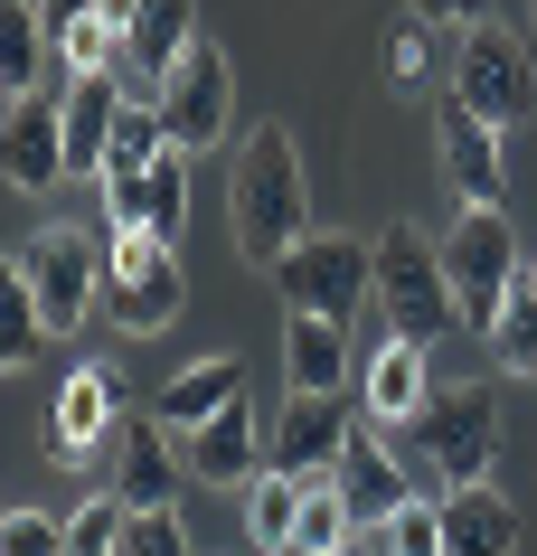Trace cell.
I'll return each instance as SVG.
<instances>
[{
  "label": "cell",
  "instance_id": "1",
  "mask_svg": "<svg viewBox=\"0 0 537 556\" xmlns=\"http://www.w3.org/2000/svg\"><path fill=\"white\" fill-rule=\"evenodd\" d=\"M227 227H236L245 264H283L311 236V179H302V142L293 123H255L227 179Z\"/></svg>",
  "mask_w": 537,
  "mask_h": 556
},
{
  "label": "cell",
  "instance_id": "2",
  "mask_svg": "<svg viewBox=\"0 0 537 556\" xmlns=\"http://www.w3.org/2000/svg\"><path fill=\"white\" fill-rule=\"evenodd\" d=\"M378 312H387V330H415V340L462 330V302H452V274H444V236H424L415 217L378 227Z\"/></svg>",
  "mask_w": 537,
  "mask_h": 556
},
{
  "label": "cell",
  "instance_id": "3",
  "mask_svg": "<svg viewBox=\"0 0 537 556\" xmlns=\"http://www.w3.org/2000/svg\"><path fill=\"white\" fill-rule=\"evenodd\" d=\"M452 104H472L490 132H519L537 114V38L500 29V20L452 29Z\"/></svg>",
  "mask_w": 537,
  "mask_h": 556
},
{
  "label": "cell",
  "instance_id": "4",
  "mask_svg": "<svg viewBox=\"0 0 537 556\" xmlns=\"http://www.w3.org/2000/svg\"><path fill=\"white\" fill-rule=\"evenodd\" d=\"M114 236V227H104ZM189 312V274H179V245L161 227H123L114 236V274H104V321L123 340H161V330Z\"/></svg>",
  "mask_w": 537,
  "mask_h": 556
},
{
  "label": "cell",
  "instance_id": "5",
  "mask_svg": "<svg viewBox=\"0 0 537 556\" xmlns=\"http://www.w3.org/2000/svg\"><path fill=\"white\" fill-rule=\"evenodd\" d=\"M396 443L434 481H481V471L500 463V396L490 387H434L415 406V425H396Z\"/></svg>",
  "mask_w": 537,
  "mask_h": 556
},
{
  "label": "cell",
  "instance_id": "6",
  "mask_svg": "<svg viewBox=\"0 0 537 556\" xmlns=\"http://www.w3.org/2000/svg\"><path fill=\"white\" fill-rule=\"evenodd\" d=\"M283 312H340L349 321L358 302L378 293V236H349V227H311L283 264H265Z\"/></svg>",
  "mask_w": 537,
  "mask_h": 556
},
{
  "label": "cell",
  "instance_id": "7",
  "mask_svg": "<svg viewBox=\"0 0 537 556\" xmlns=\"http://www.w3.org/2000/svg\"><path fill=\"white\" fill-rule=\"evenodd\" d=\"M519 236H509L500 207H462L444 236V274H452V302H462V330H481L490 340V321L509 312V293H519Z\"/></svg>",
  "mask_w": 537,
  "mask_h": 556
},
{
  "label": "cell",
  "instance_id": "8",
  "mask_svg": "<svg viewBox=\"0 0 537 556\" xmlns=\"http://www.w3.org/2000/svg\"><path fill=\"white\" fill-rule=\"evenodd\" d=\"M29 283H38V312H48V340L57 330H76L94 312V293H104V274H114V236L94 227H38L29 236Z\"/></svg>",
  "mask_w": 537,
  "mask_h": 556
},
{
  "label": "cell",
  "instance_id": "9",
  "mask_svg": "<svg viewBox=\"0 0 537 556\" xmlns=\"http://www.w3.org/2000/svg\"><path fill=\"white\" fill-rule=\"evenodd\" d=\"M151 104H161V123H170L179 151L227 142V123H236V66H227V48H217V38H189V58L161 76Z\"/></svg>",
  "mask_w": 537,
  "mask_h": 556
},
{
  "label": "cell",
  "instance_id": "10",
  "mask_svg": "<svg viewBox=\"0 0 537 556\" xmlns=\"http://www.w3.org/2000/svg\"><path fill=\"white\" fill-rule=\"evenodd\" d=\"M349 434H358V415L340 406V387H293V396H283V415H273V434H265V463H273V471H302V481H321V471H340Z\"/></svg>",
  "mask_w": 537,
  "mask_h": 556
},
{
  "label": "cell",
  "instance_id": "11",
  "mask_svg": "<svg viewBox=\"0 0 537 556\" xmlns=\"http://www.w3.org/2000/svg\"><path fill=\"white\" fill-rule=\"evenodd\" d=\"M123 434V368H66L57 406H48V443H57V463H94L104 443Z\"/></svg>",
  "mask_w": 537,
  "mask_h": 556
},
{
  "label": "cell",
  "instance_id": "12",
  "mask_svg": "<svg viewBox=\"0 0 537 556\" xmlns=\"http://www.w3.org/2000/svg\"><path fill=\"white\" fill-rule=\"evenodd\" d=\"M179 471H189V434H179L170 415H123L114 434V491L132 500V509H151V500H179Z\"/></svg>",
  "mask_w": 537,
  "mask_h": 556
},
{
  "label": "cell",
  "instance_id": "13",
  "mask_svg": "<svg viewBox=\"0 0 537 556\" xmlns=\"http://www.w3.org/2000/svg\"><path fill=\"white\" fill-rule=\"evenodd\" d=\"M0 161H10V189H57L76 170V151H66V94H10Z\"/></svg>",
  "mask_w": 537,
  "mask_h": 556
},
{
  "label": "cell",
  "instance_id": "14",
  "mask_svg": "<svg viewBox=\"0 0 537 556\" xmlns=\"http://www.w3.org/2000/svg\"><path fill=\"white\" fill-rule=\"evenodd\" d=\"M189 38H199V0H132V20H123V86L161 94V76L189 58Z\"/></svg>",
  "mask_w": 537,
  "mask_h": 556
},
{
  "label": "cell",
  "instance_id": "15",
  "mask_svg": "<svg viewBox=\"0 0 537 556\" xmlns=\"http://www.w3.org/2000/svg\"><path fill=\"white\" fill-rule=\"evenodd\" d=\"M434 151H444V179L462 207H500L509 199V170H500V132L472 114V104H444V123H434Z\"/></svg>",
  "mask_w": 537,
  "mask_h": 556
},
{
  "label": "cell",
  "instance_id": "16",
  "mask_svg": "<svg viewBox=\"0 0 537 556\" xmlns=\"http://www.w3.org/2000/svg\"><path fill=\"white\" fill-rule=\"evenodd\" d=\"M434 396V378H424V340L415 330H387L378 350H368V378H358V406L378 415V425H415V406Z\"/></svg>",
  "mask_w": 537,
  "mask_h": 556
},
{
  "label": "cell",
  "instance_id": "17",
  "mask_svg": "<svg viewBox=\"0 0 537 556\" xmlns=\"http://www.w3.org/2000/svg\"><path fill=\"white\" fill-rule=\"evenodd\" d=\"M444 547H462V556L519 547V509H509V491L490 471L481 481H444Z\"/></svg>",
  "mask_w": 537,
  "mask_h": 556
},
{
  "label": "cell",
  "instance_id": "18",
  "mask_svg": "<svg viewBox=\"0 0 537 556\" xmlns=\"http://www.w3.org/2000/svg\"><path fill=\"white\" fill-rule=\"evenodd\" d=\"M189 481H208V491H245L255 481V415L227 396L208 425H189Z\"/></svg>",
  "mask_w": 537,
  "mask_h": 556
},
{
  "label": "cell",
  "instance_id": "19",
  "mask_svg": "<svg viewBox=\"0 0 537 556\" xmlns=\"http://www.w3.org/2000/svg\"><path fill=\"white\" fill-rule=\"evenodd\" d=\"M340 491H349L358 519H387L396 500H406V463H396V443H387L378 415H368V425L349 434V453H340Z\"/></svg>",
  "mask_w": 537,
  "mask_h": 556
},
{
  "label": "cell",
  "instance_id": "20",
  "mask_svg": "<svg viewBox=\"0 0 537 556\" xmlns=\"http://www.w3.org/2000/svg\"><path fill=\"white\" fill-rule=\"evenodd\" d=\"M283 378L293 387H340L349 378V321L340 312H293L283 321Z\"/></svg>",
  "mask_w": 537,
  "mask_h": 556
},
{
  "label": "cell",
  "instance_id": "21",
  "mask_svg": "<svg viewBox=\"0 0 537 556\" xmlns=\"http://www.w3.org/2000/svg\"><path fill=\"white\" fill-rule=\"evenodd\" d=\"M114 114H123V76H76V86H66V151H76V170L104 179V142H114Z\"/></svg>",
  "mask_w": 537,
  "mask_h": 556
},
{
  "label": "cell",
  "instance_id": "22",
  "mask_svg": "<svg viewBox=\"0 0 537 556\" xmlns=\"http://www.w3.org/2000/svg\"><path fill=\"white\" fill-rule=\"evenodd\" d=\"M236 350H208V358H189V368H179L170 387H161V415H170L179 434H189V425H208L217 406H227V396H236Z\"/></svg>",
  "mask_w": 537,
  "mask_h": 556
},
{
  "label": "cell",
  "instance_id": "23",
  "mask_svg": "<svg viewBox=\"0 0 537 556\" xmlns=\"http://www.w3.org/2000/svg\"><path fill=\"white\" fill-rule=\"evenodd\" d=\"M302 491H311V481H302V471H255V481H245V538H255V547H293V528H302Z\"/></svg>",
  "mask_w": 537,
  "mask_h": 556
},
{
  "label": "cell",
  "instance_id": "24",
  "mask_svg": "<svg viewBox=\"0 0 537 556\" xmlns=\"http://www.w3.org/2000/svg\"><path fill=\"white\" fill-rule=\"evenodd\" d=\"M38 340H48V312H38V283H29V264L10 255V274H0V368L20 378L38 358Z\"/></svg>",
  "mask_w": 537,
  "mask_h": 556
},
{
  "label": "cell",
  "instance_id": "25",
  "mask_svg": "<svg viewBox=\"0 0 537 556\" xmlns=\"http://www.w3.org/2000/svg\"><path fill=\"white\" fill-rule=\"evenodd\" d=\"M48 20H38V0H0V86L10 94H38V66H48Z\"/></svg>",
  "mask_w": 537,
  "mask_h": 556
},
{
  "label": "cell",
  "instance_id": "26",
  "mask_svg": "<svg viewBox=\"0 0 537 556\" xmlns=\"http://www.w3.org/2000/svg\"><path fill=\"white\" fill-rule=\"evenodd\" d=\"M170 151V123H161V104L151 94L123 86V114H114V142H104V170H151Z\"/></svg>",
  "mask_w": 537,
  "mask_h": 556
},
{
  "label": "cell",
  "instance_id": "27",
  "mask_svg": "<svg viewBox=\"0 0 537 556\" xmlns=\"http://www.w3.org/2000/svg\"><path fill=\"white\" fill-rule=\"evenodd\" d=\"M349 528H358V509H349V491H340V471L302 491V528H293V547H302V556H330V547H349Z\"/></svg>",
  "mask_w": 537,
  "mask_h": 556
},
{
  "label": "cell",
  "instance_id": "28",
  "mask_svg": "<svg viewBox=\"0 0 537 556\" xmlns=\"http://www.w3.org/2000/svg\"><path fill=\"white\" fill-rule=\"evenodd\" d=\"M57 58H66V76H123V29L104 10H86V20L57 29Z\"/></svg>",
  "mask_w": 537,
  "mask_h": 556
},
{
  "label": "cell",
  "instance_id": "29",
  "mask_svg": "<svg viewBox=\"0 0 537 556\" xmlns=\"http://www.w3.org/2000/svg\"><path fill=\"white\" fill-rule=\"evenodd\" d=\"M490 368H500V378H537V293L528 283H519L509 312L490 321Z\"/></svg>",
  "mask_w": 537,
  "mask_h": 556
},
{
  "label": "cell",
  "instance_id": "30",
  "mask_svg": "<svg viewBox=\"0 0 537 556\" xmlns=\"http://www.w3.org/2000/svg\"><path fill=\"white\" fill-rule=\"evenodd\" d=\"M123 528H132V500L104 481L94 500H76L66 509V547H86V556H104V547H123Z\"/></svg>",
  "mask_w": 537,
  "mask_h": 556
},
{
  "label": "cell",
  "instance_id": "31",
  "mask_svg": "<svg viewBox=\"0 0 537 556\" xmlns=\"http://www.w3.org/2000/svg\"><path fill=\"white\" fill-rule=\"evenodd\" d=\"M378 66H387V86L406 94L424 66H434V20H424V10H396V20H387V58H378Z\"/></svg>",
  "mask_w": 537,
  "mask_h": 556
},
{
  "label": "cell",
  "instance_id": "32",
  "mask_svg": "<svg viewBox=\"0 0 537 556\" xmlns=\"http://www.w3.org/2000/svg\"><path fill=\"white\" fill-rule=\"evenodd\" d=\"M151 227L170 236V245H179V227H189V151L179 142L151 161Z\"/></svg>",
  "mask_w": 537,
  "mask_h": 556
},
{
  "label": "cell",
  "instance_id": "33",
  "mask_svg": "<svg viewBox=\"0 0 537 556\" xmlns=\"http://www.w3.org/2000/svg\"><path fill=\"white\" fill-rule=\"evenodd\" d=\"M179 547H189L179 500H151V509H132V528H123V556H179Z\"/></svg>",
  "mask_w": 537,
  "mask_h": 556
},
{
  "label": "cell",
  "instance_id": "34",
  "mask_svg": "<svg viewBox=\"0 0 537 556\" xmlns=\"http://www.w3.org/2000/svg\"><path fill=\"white\" fill-rule=\"evenodd\" d=\"M104 227H151V170H104Z\"/></svg>",
  "mask_w": 537,
  "mask_h": 556
},
{
  "label": "cell",
  "instance_id": "35",
  "mask_svg": "<svg viewBox=\"0 0 537 556\" xmlns=\"http://www.w3.org/2000/svg\"><path fill=\"white\" fill-rule=\"evenodd\" d=\"M0 547H10V556H48V547H66V519H48V509H10V519H0Z\"/></svg>",
  "mask_w": 537,
  "mask_h": 556
},
{
  "label": "cell",
  "instance_id": "36",
  "mask_svg": "<svg viewBox=\"0 0 537 556\" xmlns=\"http://www.w3.org/2000/svg\"><path fill=\"white\" fill-rule=\"evenodd\" d=\"M406 10H424L434 29H472V20H490V0H406Z\"/></svg>",
  "mask_w": 537,
  "mask_h": 556
},
{
  "label": "cell",
  "instance_id": "37",
  "mask_svg": "<svg viewBox=\"0 0 537 556\" xmlns=\"http://www.w3.org/2000/svg\"><path fill=\"white\" fill-rule=\"evenodd\" d=\"M86 10H104V0H38V20H48V29H66V20H86Z\"/></svg>",
  "mask_w": 537,
  "mask_h": 556
},
{
  "label": "cell",
  "instance_id": "38",
  "mask_svg": "<svg viewBox=\"0 0 537 556\" xmlns=\"http://www.w3.org/2000/svg\"><path fill=\"white\" fill-rule=\"evenodd\" d=\"M519 283H528V293H537V255H528V264H519Z\"/></svg>",
  "mask_w": 537,
  "mask_h": 556
},
{
  "label": "cell",
  "instance_id": "39",
  "mask_svg": "<svg viewBox=\"0 0 537 556\" xmlns=\"http://www.w3.org/2000/svg\"><path fill=\"white\" fill-rule=\"evenodd\" d=\"M519 20H528V38H537V0H519Z\"/></svg>",
  "mask_w": 537,
  "mask_h": 556
}]
</instances>
